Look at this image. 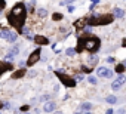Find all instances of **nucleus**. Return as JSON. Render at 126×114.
<instances>
[{
  "label": "nucleus",
  "instance_id": "1",
  "mask_svg": "<svg viewBox=\"0 0 126 114\" xmlns=\"http://www.w3.org/2000/svg\"><path fill=\"white\" fill-rule=\"evenodd\" d=\"M27 14H28V11H27L25 3L18 2V3L9 11V14L6 15L8 22H9L12 27L16 28V33H18V34H22V28H24L25 19H27Z\"/></svg>",
  "mask_w": 126,
  "mask_h": 114
},
{
  "label": "nucleus",
  "instance_id": "2",
  "mask_svg": "<svg viewBox=\"0 0 126 114\" xmlns=\"http://www.w3.org/2000/svg\"><path fill=\"white\" fill-rule=\"evenodd\" d=\"M77 52H89V53H96L99 49H101V39L96 37V36H85L83 37H79L77 39Z\"/></svg>",
  "mask_w": 126,
  "mask_h": 114
},
{
  "label": "nucleus",
  "instance_id": "3",
  "mask_svg": "<svg viewBox=\"0 0 126 114\" xmlns=\"http://www.w3.org/2000/svg\"><path fill=\"white\" fill-rule=\"evenodd\" d=\"M85 25L89 27H104V25H110L114 21L113 14H91L89 16L83 18Z\"/></svg>",
  "mask_w": 126,
  "mask_h": 114
},
{
  "label": "nucleus",
  "instance_id": "4",
  "mask_svg": "<svg viewBox=\"0 0 126 114\" xmlns=\"http://www.w3.org/2000/svg\"><path fill=\"white\" fill-rule=\"evenodd\" d=\"M0 39L6 40L8 43H15L18 40V33L16 31H12L6 25H2V27H0Z\"/></svg>",
  "mask_w": 126,
  "mask_h": 114
},
{
  "label": "nucleus",
  "instance_id": "5",
  "mask_svg": "<svg viewBox=\"0 0 126 114\" xmlns=\"http://www.w3.org/2000/svg\"><path fill=\"white\" fill-rule=\"evenodd\" d=\"M55 74L58 76V79H59V82H61V85H62V86H65V87H74V86L77 85V82L74 80V77H71V76L65 74V73H64V70H56V71H55Z\"/></svg>",
  "mask_w": 126,
  "mask_h": 114
},
{
  "label": "nucleus",
  "instance_id": "6",
  "mask_svg": "<svg viewBox=\"0 0 126 114\" xmlns=\"http://www.w3.org/2000/svg\"><path fill=\"white\" fill-rule=\"evenodd\" d=\"M40 55H42V49H40V47L34 49V50L30 53V56L27 58L25 65H27V67H33L36 62H39V61H40Z\"/></svg>",
  "mask_w": 126,
  "mask_h": 114
},
{
  "label": "nucleus",
  "instance_id": "7",
  "mask_svg": "<svg viewBox=\"0 0 126 114\" xmlns=\"http://www.w3.org/2000/svg\"><path fill=\"white\" fill-rule=\"evenodd\" d=\"M113 74H114V71L110 70V68H107V67H98V68H96V76H98V77H102V79H111Z\"/></svg>",
  "mask_w": 126,
  "mask_h": 114
},
{
  "label": "nucleus",
  "instance_id": "8",
  "mask_svg": "<svg viewBox=\"0 0 126 114\" xmlns=\"http://www.w3.org/2000/svg\"><path fill=\"white\" fill-rule=\"evenodd\" d=\"M125 83H126V76H125V74H119V76H117V79L113 82L111 89H113L114 92H117V90H119V89L125 85Z\"/></svg>",
  "mask_w": 126,
  "mask_h": 114
},
{
  "label": "nucleus",
  "instance_id": "9",
  "mask_svg": "<svg viewBox=\"0 0 126 114\" xmlns=\"http://www.w3.org/2000/svg\"><path fill=\"white\" fill-rule=\"evenodd\" d=\"M86 62H88V65H89L91 68H94V67H95V65L99 62V58H98V55H96V53H89V56H88Z\"/></svg>",
  "mask_w": 126,
  "mask_h": 114
},
{
  "label": "nucleus",
  "instance_id": "10",
  "mask_svg": "<svg viewBox=\"0 0 126 114\" xmlns=\"http://www.w3.org/2000/svg\"><path fill=\"white\" fill-rule=\"evenodd\" d=\"M34 42H36L39 46H46V44H49V39L45 37V36H42V34H36V36H34Z\"/></svg>",
  "mask_w": 126,
  "mask_h": 114
},
{
  "label": "nucleus",
  "instance_id": "11",
  "mask_svg": "<svg viewBox=\"0 0 126 114\" xmlns=\"http://www.w3.org/2000/svg\"><path fill=\"white\" fill-rule=\"evenodd\" d=\"M56 110V102L53 101H46L45 105H43V111L45 113H53Z\"/></svg>",
  "mask_w": 126,
  "mask_h": 114
},
{
  "label": "nucleus",
  "instance_id": "12",
  "mask_svg": "<svg viewBox=\"0 0 126 114\" xmlns=\"http://www.w3.org/2000/svg\"><path fill=\"white\" fill-rule=\"evenodd\" d=\"M9 70H12V64H11V62H6V61H2V62H0V76L5 74V73L9 71Z\"/></svg>",
  "mask_w": 126,
  "mask_h": 114
},
{
  "label": "nucleus",
  "instance_id": "13",
  "mask_svg": "<svg viewBox=\"0 0 126 114\" xmlns=\"http://www.w3.org/2000/svg\"><path fill=\"white\" fill-rule=\"evenodd\" d=\"M125 14H126V12H125L122 8H114V9H113V16H114V19H116V18H119V19L123 18Z\"/></svg>",
  "mask_w": 126,
  "mask_h": 114
},
{
  "label": "nucleus",
  "instance_id": "14",
  "mask_svg": "<svg viewBox=\"0 0 126 114\" xmlns=\"http://www.w3.org/2000/svg\"><path fill=\"white\" fill-rule=\"evenodd\" d=\"M25 74H27L25 68H24V67H21L19 70H16V71H15V73L12 74V79H22V77H24Z\"/></svg>",
  "mask_w": 126,
  "mask_h": 114
},
{
  "label": "nucleus",
  "instance_id": "15",
  "mask_svg": "<svg viewBox=\"0 0 126 114\" xmlns=\"http://www.w3.org/2000/svg\"><path fill=\"white\" fill-rule=\"evenodd\" d=\"M36 15H37L39 18H46V16H47V11H46L45 8H39V9L36 11Z\"/></svg>",
  "mask_w": 126,
  "mask_h": 114
},
{
  "label": "nucleus",
  "instance_id": "16",
  "mask_svg": "<svg viewBox=\"0 0 126 114\" xmlns=\"http://www.w3.org/2000/svg\"><path fill=\"white\" fill-rule=\"evenodd\" d=\"M19 53V46H12L11 49H9V52H8V55H11V56H14V58H15V56Z\"/></svg>",
  "mask_w": 126,
  "mask_h": 114
},
{
  "label": "nucleus",
  "instance_id": "17",
  "mask_svg": "<svg viewBox=\"0 0 126 114\" xmlns=\"http://www.w3.org/2000/svg\"><path fill=\"white\" fill-rule=\"evenodd\" d=\"M125 70H126V67L123 65V62L117 64V65H116V68H114V71H116L117 74H123V73H125Z\"/></svg>",
  "mask_w": 126,
  "mask_h": 114
},
{
  "label": "nucleus",
  "instance_id": "18",
  "mask_svg": "<svg viewBox=\"0 0 126 114\" xmlns=\"http://www.w3.org/2000/svg\"><path fill=\"white\" fill-rule=\"evenodd\" d=\"M105 101H107L110 105H114V104H117L119 99H117V96H114V95H108V96L105 98Z\"/></svg>",
  "mask_w": 126,
  "mask_h": 114
},
{
  "label": "nucleus",
  "instance_id": "19",
  "mask_svg": "<svg viewBox=\"0 0 126 114\" xmlns=\"http://www.w3.org/2000/svg\"><path fill=\"white\" fill-rule=\"evenodd\" d=\"M80 108H82V111H92L94 105H92V102H83Z\"/></svg>",
  "mask_w": 126,
  "mask_h": 114
},
{
  "label": "nucleus",
  "instance_id": "20",
  "mask_svg": "<svg viewBox=\"0 0 126 114\" xmlns=\"http://www.w3.org/2000/svg\"><path fill=\"white\" fill-rule=\"evenodd\" d=\"M77 53V49L76 47H68V49H65V55L67 56H74Z\"/></svg>",
  "mask_w": 126,
  "mask_h": 114
},
{
  "label": "nucleus",
  "instance_id": "21",
  "mask_svg": "<svg viewBox=\"0 0 126 114\" xmlns=\"http://www.w3.org/2000/svg\"><path fill=\"white\" fill-rule=\"evenodd\" d=\"M88 82H89L91 85L96 86V85H98V77H96V76H89V77H88Z\"/></svg>",
  "mask_w": 126,
  "mask_h": 114
},
{
  "label": "nucleus",
  "instance_id": "22",
  "mask_svg": "<svg viewBox=\"0 0 126 114\" xmlns=\"http://www.w3.org/2000/svg\"><path fill=\"white\" fill-rule=\"evenodd\" d=\"M74 2H76V0H62V2H59V6H70Z\"/></svg>",
  "mask_w": 126,
  "mask_h": 114
},
{
  "label": "nucleus",
  "instance_id": "23",
  "mask_svg": "<svg viewBox=\"0 0 126 114\" xmlns=\"http://www.w3.org/2000/svg\"><path fill=\"white\" fill-rule=\"evenodd\" d=\"M73 77H74V80H76V82H83V80H85V76H83L82 73H80V74H74Z\"/></svg>",
  "mask_w": 126,
  "mask_h": 114
},
{
  "label": "nucleus",
  "instance_id": "24",
  "mask_svg": "<svg viewBox=\"0 0 126 114\" xmlns=\"http://www.w3.org/2000/svg\"><path fill=\"white\" fill-rule=\"evenodd\" d=\"M58 19H62V14L55 12V14H53V16H52V21H58Z\"/></svg>",
  "mask_w": 126,
  "mask_h": 114
},
{
  "label": "nucleus",
  "instance_id": "25",
  "mask_svg": "<svg viewBox=\"0 0 126 114\" xmlns=\"http://www.w3.org/2000/svg\"><path fill=\"white\" fill-rule=\"evenodd\" d=\"M6 8V0H0V14H2Z\"/></svg>",
  "mask_w": 126,
  "mask_h": 114
},
{
  "label": "nucleus",
  "instance_id": "26",
  "mask_svg": "<svg viewBox=\"0 0 126 114\" xmlns=\"http://www.w3.org/2000/svg\"><path fill=\"white\" fill-rule=\"evenodd\" d=\"M49 98H50V95H47V93H45V95H42L39 99L42 101V102H46V101H49Z\"/></svg>",
  "mask_w": 126,
  "mask_h": 114
},
{
  "label": "nucleus",
  "instance_id": "27",
  "mask_svg": "<svg viewBox=\"0 0 126 114\" xmlns=\"http://www.w3.org/2000/svg\"><path fill=\"white\" fill-rule=\"evenodd\" d=\"M19 110H21V111H22V113H27V111H28V110H30V105H28V104H27V105H22V107H21V108H19Z\"/></svg>",
  "mask_w": 126,
  "mask_h": 114
},
{
  "label": "nucleus",
  "instance_id": "28",
  "mask_svg": "<svg viewBox=\"0 0 126 114\" xmlns=\"http://www.w3.org/2000/svg\"><path fill=\"white\" fill-rule=\"evenodd\" d=\"M67 11H68V12H70V14H73V12H74V11H76V8H74V6H73V5H70V6H67Z\"/></svg>",
  "mask_w": 126,
  "mask_h": 114
},
{
  "label": "nucleus",
  "instance_id": "29",
  "mask_svg": "<svg viewBox=\"0 0 126 114\" xmlns=\"http://www.w3.org/2000/svg\"><path fill=\"white\" fill-rule=\"evenodd\" d=\"M107 62H108V64H114V62H116V59L113 58V56H108V58H107Z\"/></svg>",
  "mask_w": 126,
  "mask_h": 114
},
{
  "label": "nucleus",
  "instance_id": "30",
  "mask_svg": "<svg viewBox=\"0 0 126 114\" xmlns=\"http://www.w3.org/2000/svg\"><path fill=\"white\" fill-rule=\"evenodd\" d=\"M105 114H114V110H113V108H107Z\"/></svg>",
  "mask_w": 126,
  "mask_h": 114
},
{
  "label": "nucleus",
  "instance_id": "31",
  "mask_svg": "<svg viewBox=\"0 0 126 114\" xmlns=\"http://www.w3.org/2000/svg\"><path fill=\"white\" fill-rule=\"evenodd\" d=\"M95 8H96V5H95V3H91V6H89V11H94Z\"/></svg>",
  "mask_w": 126,
  "mask_h": 114
},
{
  "label": "nucleus",
  "instance_id": "32",
  "mask_svg": "<svg viewBox=\"0 0 126 114\" xmlns=\"http://www.w3.org/2000/svg\"><path fill=\"white\" fill-rule=\"evenodd\" d=\"M117 114H125V108H120V110H117Z\"/></svg>",
  "mask_w": 126,
  "mask_h": 114
},
{
  "label": "nucleus",
  "instance_id": "33",
  "mask_svg": "<svg viewBox=\"0 0 126 114\" xmlns=\"http://www.w3.org/2000/svg\"><path fill=\"white\" fill-rule=\"evenodd\" d=\"M92 3H95V5H98V3H99V0H92Z\"/></svg>",
  "mask_w": 126,
  "mask_h": 114
},
{
  "label": "nucleus",
  "instance_id": "34",
  "mask_svg": "<svg viewBox=\"0 0 126 114\" xmlns=\"http://www.w3.org/2000/svg\"><path fill=\"white\" fill-rule=\"evenodd\" d=\"M55 114H64V113H62V111H56Z\"/></svg>",
  "mask_w": 126,
  "mask_h": 114
},
{
  "label": "nucleus",
  "instance_id": "35",
  "mask_svg": "<svg viewBox=\"0 0 126 114\" xmlns=\"http://www.w3.org/2000/svg\"><path fill=\"white\" fill-rule=\"evenodd\" d=\"M73 114H82V113H79V111H76V113H73Z\"/></svg>",
  "mask_w": 126,
  "mask_h": 114
},
{
  "label": "nucleus",
  "instance_id": "36",
  "mask_svg": "<svg viewBox=\"0 0 126 114\" xmlns=\"http://www.w3.org/2000/svg\"><path fill=\"white\" fill-rule=\"evenodd\" d=\"M123 65H125V67H126V59H125V61H123Z\"/></svg>",
  "mask_w": 126,
  "mask_h": 114
},
{
  "label": "nucleus",
  "instance_id": "37",
  "mask_svg": "<svg viewBox=\"0 0 126 114\" xmlns=\"http://www.w3.org/2000/svg\"><path fill=\"white\" fill-rule=\"evenodd\" d=\"M22 114H30V113H22Z\"/></svg>",
  "mask_w": 126,
  "mask_h": 114
},
{
  "label": "nucleus",
  "instance_id": "38",
  "mask_svg": "<svg viewBox=\"0 0 126 114\" xmlns=\"http://www.w3.org/2000/svg\"><path fill=\"white\" fill-rule=\"evenodd\" d=\"M0 108H2V104H0Z\"/></svg>",
  "mask_w": 126,
  "mask_h": 114
}]
</instances>
